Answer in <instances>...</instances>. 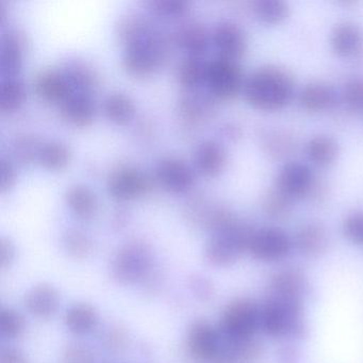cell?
<instances>
[{
  "label": "cell",
  "instance_id": "9",
  "mask_svg": "<svg viewBox=\"0 0 363 363\" xmlns=\"http://www.w3.org/2000/svg\"><path fill=\"white\" fill-rule=\"evenodd\" d=\"M108 192L121 201L135 199L152 188V180L142 169L130 164L112 169L107 180Z\"/></svg>",
  "mask_w": 363,
  "mask_h": 363
},
{
  "label": "cell",
  "instance_id": "23",
  "mask_svg": "<svg viewBox=\"0 0 363 363\" xmlns=\"http://www.w3.org/2000/svg\"><path fill=\"white\" fill-rule=\"evenodd\" d=\"M65 201L72 212L82 218H92L99 207L96 194L82 184H72L67 189Z\"/></svg>",
  "mask_w": 363,
  "mask_h": 363
},
{
  "label": "cell",
  "instance_id": "38",
  "mask_svg": "<svg viewBox=\"0 0 363 363\" xmlns=\"http://www.w3.org/2000/svg\"><path fill=\"white\" fill-rule=\"evenodd\" d=\"M25 329V320L22 314L16 310L3 309L0 312V333L7 339H16Z\"/></svg>",
  "mask_w": 363,
  "mask_h": 363
},
{
  "label": "cell",
  "instance_id": "42",
  "mask_svg": "<svg viewBox=\"0 0 363 363\" xmlns=\"http://www.w3.org/2000/svg\"><path fill=\"white\" fill-rule=\"evenodd\" d=\"M343 97L345 103L354 109L363 108V77L348 80L344 86Z\"/></svg>",
  "mask_w": 363,
  "mask_h": 363
},
{
  "label": "cell",
  "instance_id": "33",
  "mask_svg": "<svg viewBox=\"0 0 363 363\" xmlns=\"http://www.w3.org/2000/svg\"><path fill=\"white\" fill-rule=\"evenodd\" d=\"M307 154L315 164H330L337 157V145L333 138L318 135L308 143Z\"/></svg>",
  "mask_w": 363,
  "mask_h": 363
},
{
  "label": "cell",
  "instance_id": "35",
  "mask_svg": "<svg viewBox=\"0 0 363 363\" xmlns=\"http://www.w3.org/2000/svg\"><path fill=\"white\" fill-rule=\"evenodd\" d=\"M179 109L184 118L197 121L211 109V101L203 93H186L179 101Z\"/></svg>",
  "mask_w": 363,
  "mask_h": 363
},
{
  "label": "cell",
  "instance_id": "32",
  "mask_svg": "<svg viewBox=\"0 0 363 363\" xmlns=\"http://www.w3.org/2000/svg\"><path fill=\"white\" fill-rule=\"evenodd\" d=\"M71 156V150L67 144L52 140L41 144L37 159L46 169H59L69 162Z\"/></svg>",
  "mask_w": 363,
  "mask_h": 363
},
{
  "label": "cell",
  "instance_id": "2",
  "mask_svg": "<svg viewBox=\"0 0 363 363\" xmlns=\"http://www.w3.org/2000/svg\"><path fill=\"white\" fill-rule=\"evenodd\" d=\"M260 328L272 337L305 335L303 299L271 295L261 307Z\"/></svg>",
  "mask_w": 363,
  "mask_h": 363
},
{
  "label": "cell",
  "instance_id": "12",
  "mask_svg": "<svg viewBox=\"0 0 363 363\" xmlns=\"http://www.w3.org/2000/svg\"><path fill=\"white\" fill-rule=\"evenodd\" d=\"M26 35L20 29H7L0 39V69L4 76H16L26 50Z\"/></svg>",
  "mask_w": 363,
  "mask_h": 363
},
{
  "label": "cell",
  "instance_id": "39",
  "mask_svg": "<svg viewBox=\"0 0 363 363\" xmlns=\"http://www.w3.org/2000/svg\"><path fill=\"white\" fill-rule=\"evenodd\" d=\"M264 208L267 213L272 218H284L290 212L291 199L277 190L267 197Z\"/></svg>",
  "mask_w": 363,
  "mask_h": 363
},
{
  "label": "cell",
  "instance_id": "44",
  "mask_svg": "<svg viewBox=\"0 0 363 363\" xmlns=\"http://www.w3.org/2000/svg\"><path fill=\"white\" fill-rule=\"evenodd\" d=\"M16 182V169L9 159H0V190L5 193Z\"/></svg>",
  "mask_w": 363,
  "mask_h": 363
},
{
  "label": "cell",
  "instance_id": "40",
  "mask_svg": "<svg viewBox=\"0 0 363 363\" xmlns=\"http://www.w3.org/2000/svg\"><path fill=\"white\" fill-rule=\"evenodd\" d=\"M346 239L357 245H363V212L350 214L343 223Z\"/></svg>",
  "mask_w": 363,
  "mask_h": 363
},
{
  "label": "cell",
  "instance_id": "10",
  "mask_svg": "<svg viewBox=\"0 0 363 363\" xmlns=\"http://www.w3.org/2000/svg\"><path fill=\"white\" fill-rule=\"evenodd\" d=\"M222 335L207 320H195L188 331L186 346L191 357L201 363H208L218 354Z\"/></svg>",
  "mask_w": 363,
  "mask_h": 363
},
{
  "label": "cell",
  "instance_id": "11",
  "mask_svg": "<svg viewBox=\"0 0 363 363\" xmlns=\"http://www.w3.org/2000/svg\"><path fill=\"white\" fill-rule=\"evenodd\" d=\"M156 176L167 190L175 193L188 191L195 179L190 165L174 155H167L159 159L156 165Z\"/></svg>",
  "mask_w": 363,
  "mask_h": 363
},
{
  "label": "cell",
  "instance_id": "18",
  "mask_svg": "<svg viewBox=\"0 0 363 363\" xmlns=\"http://www.w3.org/2000/svg\"><path fill=\"white\" fill-rule=\"evenodd\" d=\"M96 106L89 93L73 91L60 103L61 116L76 126H86L94 118Z\"/></svg>",
  "mask_w": 363,
  "mask_h": 363
},
{
  "label": "cell",
  "instance_id": "36",
  "mask_svg": "<svg viewBox=\"0 0 363 363\" xmlns=\"http://www.w3.org/2000/svg\"><path fill=\"white\" fill-rule=\"evenodd\" d=\"M257 16L263 22L276 24L289 14V6L284 0H257L254 4Z\"/></svg>",
  "mask_w": 363,
  "mask_h": 363
},
{
  "label": "cell",
  "instance_id": "25",
  "mask_svg": "<svg viewBox=\"0 0 363 363\" xmlns=\"http://www.w3.org/2000/svg\"><path fill=\"white\" fill-rule=\"evenodd\" d=\"M65 324L73 335H86L96 328L99 314L88 303H76L65 312Z\"/></svg>",
  "mask_w": 363,
  "mask_h": 363
},
{
  "label": "cell",
  "instance_id": "6",
  "mask_svg": "<svg viewBox=\"0 0 363 363\" xmlns=\"http://www.w3.org/2000/svg\"><path fill=\"white\" fill-rule=\"evenodd\" d=\"M252 231L238 223L228 230L213 233L206 245L205 255L208 262L218 267L233 264L242 252L247 250Z\"/></svg>",
  "mask_w": 363,
  "mask_h": 363
},
{
  "label": "cell",
  "instance_id": "20",
  "mask_svg": "<svg viewBox=\"0 0 363 363\" xmlns=\"http://www.w3.org/2000/svg\"><path fill=\"white\" fill-rule=\"evenodd\" d=\"M173 41L189 56H203L209 45V33L201 23L192 21L178 27L173 35Z\"/></svg>",
  "mask_w": 363,
  "mask_h": 363
},
{
  "label": "cell",
  "instance_id": "8",
  "mask_svg": "<svg viewBox=\"0 0 363 363\" xmlns=\"http://www.w3.org/2000/svg\"><path fill=\"white\" fill-rule=\"evenodd\" d=\"M292 243L284 231L277 228L252 230L248 239L247 252L252 258L263 262H276L286 258Z\"/></svg>",
  "mask_w": 363,
  "mask_h": 363
},
{
  "label": "cell",
  "instance_id": "19",
  "mask_svg": "<svg viewBox=\"0 0 363 363\" xmlns=\"http://www.w3.org/2000/svg\"><path fill=\"white\" fill-rule=\"evenodd\" d=\"M24 303L29 313L45 320L56 313L60 305V296L50 284H38L27 292Z\"/></svg>",
  "mask_w": 363,
  "mask_h": 363
},
{
  "label": "cell",
  "instance_id": "21",
  "mask_svg": "<svg viewBox=\"0 0 363 363\" xmlns=\"http://www.w3.org/2000/svg\"><path fill=\"white\" fill-rule=\"evenodd\" d=\"M295 245L303 256L316 257L328 247V235L324 226L318 223H308L297 231Z\"/></svg>",
  "mask_w": 363,
  "mask_h": 363
},
{
  "label": "cell",
  "instance_id": "27",
  "mask_svg": "<svg viewBox=\"0 0 363 363\" xmlns=\"http://www.w3.org/2000/svg\"><path fill=\"white\" fill-rule=\"evenodd\" d=\"M335 91L324 82H312L307 84L299 95V103L303 109L309 111H322L328 109L335 103Z\"/></svg>",
  "mask_w": 363,
  "mask_h": 363
},
{
  "label": "cell",
  "instance_id": "24",
  "mask_svg": "<svg viewBox=\"0 0 363 363\" xmlns=\"http://www.w3.org/2000/svg\"><path fill=\"white\" fill-rule=\"evenodd\" d=\"M61 69L67 76L73 91L90 94L99 84V74L84 61L78 59L67 61Z\"/></svg>",
  "mask_w": 363,
  "mask_h": 363
},
{
  "label": "cell",
  "instance_id": "13",
  "mask_svg": "<svg viewBox=\"0 0 363 363\" xmlns=\"http://www.w3.org/2000/svg\"><path fill=\"white\" fill-rule=\"evenodd\" d=\"M212 41L220 52V57L235 61L243 56L247 48L243 30L231 22L216 24L212 31Z\"/></svg>",
  "mask_w": 363,
  "mask_h": 363
},
{
  "label": "cell",
  "instance_id": "22",
  "mask_svg": "<svg viewBox=\"0 0 363 363\" xmlns=\"http://www.w3.org/2000/svg\"><path fill=\"white\" fill-rule=\"evenodd\" d=\"M194 162L201 173L214 176L224 169L226 152L218 142L205 140L195 148Z\"/></svg>",
  "mask_w": 363,
  "mask_h": 363
},
{
  "label": "cell",
  "instance_id": "37",
  "mask_svg": "<svg viewBox=\"0 0 363 363\" xmlns=\"http://www.w3.org/2000/svg\"><path fill=\"white\" fill-rule=\"evenodd\" d=\"M41 144L35 135H28V133L18 135L12 142V152L14 158L24 164L31 162L33 159L38 158V152Z\"/></svg>",
  "mask_w": 363,
  "mask_h": 363
},
{
  "label": "cell",
  "instance_id": "45",
  "mask_svg": "<svg viewBox=\"0 0 363 363\" xmlns=\"http://www.w3.org/2000/svg\"><path fill=\"white\" fill-rule=\"evenodd\" d=\"M16 259V246L9 239L0 240V267L6 269L10 267V265Z\"/></svg>",
  "mask_w": 363,
  "mask_h": 363
},
{
  "label": "cell",
  "instance_id": "7",
  "mask_svg": "<svg viewBox=\"0 0 363 363\" xmlns=\"http://www.w3.org/2000/svg\"><path fill=\"white\" fill-rule=\"evenodd\" d=\"M205 82L214 96L231 99L241 89L243 75L235 60L220 56L208 61Z\"/></svg>",
  "mask_w": 363,
  "mask_h": 363
},
{
  "label": "cell",
  "instance_id": "43",
  "mask_svg": "<svg viewBox=\"0 0 363 363\" xmlns=\"http://www.w3.org/2000/svg\"><path fill=\"white\" fill-rule=\"evenodd\" d=\"M63 361L65 363H94L95 359L89 348L80 344H74L67 346L63 352Z\"/></svg>",
  "mask_w": 363,
  "mask_h": 363
},
{
  "label": "cell",
  "instance_id": "14",
  "mask_svg": "<svg viewBox=\"0 0 363 363\" xmlns=\"http://www.w3.org/2000/svg\"><path fill=\"white\" fill-rule=\"evenodd\" d=\"M222 335V333H220ZM262 356L258 342L250 340H231L222 335L218 354L208 363H254Z\"/></svg>",
  "mask_w": 363,
  "mask_h": 363
},
{
  "label": "cell",
  "instance_id": "1",
  "mask_svg": "<svg viewBox=\"0 0 363 363\" xmlns=\"http://www.w3.org/2000/svg\"><path fill=\"white\" fill-rule=\"evenodd\" d=\"M294 92L292 76L276 67L257 69L244 86L246 99L254 107L267 111L279 110L288 105Z\"/></svg>",
  "mask_w": 363,
  "mask_h": 363
},
{
  "label": "cell",
  "instance_id": "3",
  "mask_svg": "<svg viewBox=\"0 0 363 363\" xmlns=\"http://www.w3.org/2000/svg\"><path fill=\"white\" fill-rule=\"evenodd\" d=\"M169 52V40L155 29L146 37L125 45L122 65L131 75H150L163 65Z\"/></svg>",
  "mask_w": 363,
  "mask_h": 363
},
{
  "label": "cell",
  "instance_id": "29",
  "mask_svg": "<svg viewBox=\"0 0 363 363\" xmlns=\"http://www.w3.org/2000/svg\"><path fill=\"white\" fill-rule=\"evenodd\" d=\"M103 109L110 121L125 124L133 118L135 106L129 95L123 92H112L104 101Z\"/></svg>",
  "mask_w": 363,
  "mask_h": 363
},
{
  "label": "cell",
  "instance_id": "26",
  "mask_svg": "<svg viewBox=\"0 0 363 363\" xmlns=\"http://www.w3.org/2000/svg\"><path fill=\"white\" fill-rule=\"evenodd\" d=\"M154 30L150 21L139 12H127L118 18L116 24V33L125 45L146 37Z\"/></svg>",
  "mask_w": 363,
  "mask_h": 363
},
{
  "label": "cell",
  "instance_id": "46",
  "mask_svg": "<svg viewBox=\"0 0 363 363\" xmlns=\"http://www.w3.org/2000/svg\"><path fill=\"white\" fill-rule=\"evenodd\" d=\"M0 363H29L22 350L16 347H6L0 354Z\"/></svg>",
  "mask_w": 363,
  "mask_h": 363
},
{
  "label": "cell",
  "instance_id": "4",
  "mask_svg": "<svg viewBox=\"0 0 363 363\" xmlns=\"http://www.w3.org/2000/svg\"><path fill=\"white\" fill-rule=\"evenodd\" d=\"M152 267V252L145 242L133 240L121 246L111 263L114 280L122 284L141 281Z\"/></svg>",
  "mask_w": 363,
  "mask_h": 363
},
{
  "label": "cell",
  "instance_id": "17",
  "mask_svg": "<svg viewBox=\"0 0 363 363\" xmlns=\"http://www.w3.org/2000/svg\"><path fill=\"white\" fill-rule=\"evenodd\" d=\"M272 296L303 299L307 292L308 280L301 269L295 267L276 272L269 282Z\"/></svg>",
  "mask_w": 363,
  "mask_h": 363
},
{
  "label": "cell",
  "instance_id": "28",
  "mask_svg": "<svg viewBox=\"0 0 363 363\" xmlns=\"http://www.w3.org/2000/svg\"><path fill=\"white\" fill-rule=\"evenodd\" d=\"M331 46L337 54L350 56L361 45V33L358 27L350 23H342L331 33Z\"/></svg>",
  "mask_w": 363,
  "mask_h": 363
},
{
  "label": "cell",
  "instance_id": "41",
  "mask_svg": "<svg viewBox=\"0 0 363 363\" xmlns=\"http://www.w3.org/2000/svg\"><path fill=\"white\" fill-rule=\"evenodd\" d=\"M150 6L159 16H177L188 10L189 3L186 0H152Z\"/></svg>",
  "mask_w": 363,
  "mask_h": 363
},
{
  "label": "cell",
  "instance_id": "30",
  "mask_svg": "<svg viewBox=\"0 0 363 363\" xmlns=\"http://www.w3.org/2000/svg\"><path fill=\"white\" fill-rule=\"evenodd\" d=\"M208 61L201 56H188L182 59L176 69V77L182 86L186 88L195 86L205 82Z\"/></svg>",
  "mask_w": 363,
  "mask_h": 363
},
{
  "label": "cell",
  "instance_id": "16",
  "mask_svg": "<svg viewBox=\"0 0 363 363\" xmlns=\"http://www.w3.org/2000/svg\"><path fill=\"white\" fill-rule=\"evenodd\" d=\"M312 182L313 176L307 165L289 163L278 174L277 190L290 199L303 196L311 189Z\"/></svg>",
  "mask_w": 363,
  "mask_h": 363
},
{
  "label": "cell",
  "instance_id": "5",
  "mask_svg": "<svg viewBox=\"0 0 363 363\" xmlns=\"http://www.w3.org/2000/svg\"><path fill=\"white\" fill-rule=\"evenodd\" d=\"M260 310L256 303L247 298L235 299L227 306L220 318V333L231 340L252 339L260 328Z\"/></svg>",
  "mask_w": 363,
  "mask_h": 363
},
{
  "label": "cell",
  "instance_id": "31",
  "mask_svg": "<svg viewBox=\"0 0 363 363\" xmlns=\"http://www.w3.org/2000/svg\"><path fill=\"white\" fill-rule=\"evenodd\" d=\"M26 97L24 82L16 76H4L0 82V109L11 112L18 109Z\"/></svg>",
  "mask_w": 363,
  "mask_h": 363
},
{
  "label": "cell",
  "instance_id": "15",
  "mask_svg": "<svg viewBox=\"0 0 363 363\" xmlns=\"http://www.w3.org/2000/svg\"><path fill=\"white\" fill-rule=\"evenodd\" d=\"M33 89L41 99L61 103L73 92L67 76L61 69H44L35 75Z\"/></svg>",
  "mask_w": 363,
  "mask_h": 363
},
{
  "label": "cell",
  "instance_id": "34",
  "mask_svg": "<svg viewBox=\"0 0 363 363\" xmlns=\"http://www.w3.org/2000/svg\"><path fill=\"white\" fill-rule=\"evenodd\" d=\"M62 244L65 252L75 259L86 258L92 252V240L80 229H69L63 235Z\"/></svg>",
  "mask_w": 363,
  "mask_h": 363
}]
</instances>
